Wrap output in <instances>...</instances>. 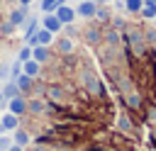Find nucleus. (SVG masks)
I'll use <instances>...</instances> for the list:
<instances>
[{"label": "nucleus", "mask_w": 156, "mask_h": 151, "mask_svg": "<svg viewBox=\"0 0 156 151\" xmlns=\"http://www.w3.org/2000/svg\"><path fill=\"white\" fill-rule=\"evenodd\" d=\"M95 17H98V19H110L112 15H110V10H105V7H100V5H98V12H95Z\"/></svg>", "instance_id": "nucleus-26"}, {"label": "nucleus", "mask_w": 156, "mask_h": 151, "mask_svg": "<svg viewBox=\"0 0 156 151\" xmlns=\"http://www.w3.org/2000/svg\"><path fill=\"white\" fill-rule=\"evenodd\" d=\"M7 151H24V146H20V144H12Z\"/></svg>", "instance_id": "nucleus-32"}, {"label": "nucleus", "mask_w": 156, "mask_h": 151, "mask_svg": "<svg viewBox=\"0 0 156 151\" xmlns=\"http://www.w3.org/2000/svg\"><path fill=\"white\" fill-rule=\"evenodd\" d=\"M54 37H56V34H51L49 29H44V27H41V29H37V32H34V34H32L27 41H29L32 46H37V44H41V46H49V44L54 41Z\"/></svg>", "instance_id": "nucleus-2"}, {"label": "nucleus", "mask_w": 156, "mask_h": 151, "mask_svg": "<svg viewBox=\"0 0 156 151\" xmlns=\"http://www.w3.org/2000/svg\"><path fill=\"white\" fill-rule=\"evenodd\" d=\"M37 24H39V19H37V17H29V19L24 22V32H22V37H24V39H29V37H32V34L39 29Z\"/></svg>", "instance_id": "nucleus-13"}, {"label": "nucleus", "mask_w": 156, "mask_h": 151, "mask_svg": "<svg viewBox=\"0 0 156 151\" xmlns=\"http://www.w3.org/2000/svg\"><path fill=\"white\" fill-rule=\"evenodd\" d=\"M54 15L61 19L63 27H66V24H73V19L78 17V15H76V7H68V5H58V7L54 10Z\"/></svg>", "instance_id": "nucleus-3"}, {"label": "nucleus", "mask_w": 156, "mask_h": 151, "mask_svg": "<svg viewBox=\"0 0 156 151\" xmlns=\"http://www.w3.org/2000/svg\"><path fill=\"white\" fill-rule=\"evenodd\" d=\"M127 100H129V107H139V102H141L136 93H129V97H127Z\"/></svg>", "instance_id": "nucleus-29"}, {"label": "nucleus", "mask_w": 156, "mask_h": 151, "mask_svg": "<svg viewBox=\"0 0 156 151\" xmlns=\"http://www.w3.org/2000/svg\"><path fill=\"white\" fill-rule=\"evenodd\" d=\"M117 122H119V129H122V132H129V129H132V122H129L124 114H119V119H117Z\"/></svg>", "instance_id": "nucleus-25"}, {"label": "nucleus", "mask_w": 156, "mask_h": 151, "mask_svg": "<svg viewBox=\"0 0 156 151\" xmlns=\"http://www.w3.org/2000/svg\"><path fill=\"white\" fill-rule=\"evenodd\" d=\"M95 12H98V2H95V0H83V2L76 7V15H78V17H83V19L95 17Z\"/></svg>", "instance_id": "nucleus-5"}, {"label": "nucleus", "mask_w": 156, "mask_h": 151, "mask_svg": "<svg viewBox=\"0 0 156 151\" xmlns=\"http://www.w3.org/2000/svg\"><path fill=\"white\" fill-rule=\"evenodd\" d=\"M2 95H5V97H15V95H20L17 83H15V80H12V83H7V85H5V90H2Z\"/></svg>", "instance_id": "nucleus-21"}, {"label": "nucleus", "mask_w": 156, "mask_h": 151, "mask_svg": "<svg viewBox=\"0 0 156 151\" xmlns=\"http://www.w3.org/2000/svg\"><path fill=\"white\" fill-rule=\"evenodd\" d=\"M12 144H20V146H27L29 144V134L24 132V129H15V136H12Z\"/></svg>", "instance_id": "nucleus-14"}, {"label": "nucleus", "mask_w": 156, "mask_h": 151, "mask_svg": "<svg viewBox=\"0 0 156 151\" xmlns=\"http://www.w3.org/2000/svg\"><path fill=\"white\" fill-rule=\"evenodd\" d=\"M58 5H66L63 0H41V12H54Z\"/></svg>", "instance_id": "nucleus-19"}, {"label": "nucleus", "mask_w": 156, "mask_h": 151, "mask_svg": "<svg viewBox=\"0 0 156 151\" xmlns=\"http://www.w3.org/2000/svg\"><path fill=\"white\" fill-rule=\"evenodd\" d=\"M29 58H32V46H22V49H20V54H17V61H22V63H24V61H29Z\"/></svg>", "instance_id": "nucleus-22"}, {"label": "nucleus", "mask_w": 156, "mask_h": 151, "mask_svg": "<svg viewBox=\"0 0 156 151\" xmlns=\"http://www.w3.org/2000/svg\"><path fill=\"white\" fill-rule=\"evenodd\" d=\"M22 73H27L29 78H37V76L41 73V63H37L34 58H29V61L22 63Z\"/></svg>", "instance_id": "nucleus-12"}, {"label": "nucleus", "mask_w": 156, "mask_h": 151, "mask_svg": "<svg viewBox=\"0 0 156 151\" xmlns=\"http://www.w3.org/2000/svg\"><path fill=\"white\" fill-rule=\"evenodd\" d=\"M127 39H129V44L141 54L144 49H146V37H144V32L141 29H134V27H129L127 29Z\"/></svg>", "instance_id": "nucleus-1"}, {"label": "nucleus", "mask_w": 156, "mask_h": 151, "mask_svg": "<svg viewBox=\"0 0 156 151\" xmlns=\"http://www.w3.org/2000/svg\"><path fill=\"white\" fill-rule=\"evenodd\" d=\"M5 2H15V0H5Z\"/></svg>", "instance_id": "nucleus-35"}, {"label": "nucleus", "mask_w": 156, "mask_h": 151, "mask_svg": "<svg viewBox=\"0 0 156 151\" xmlns=\"http://www.w3.org/2000/svg\"><path fill=\"white\" fill-rule=\"evenodd\" d=\"M141 17H146V19H154L156 17V5H151V2H144V7H141V12H139Z\"/></svg>", "instance_id": "nucleus-20"}, {"label": "nucleus", "mask_w": 156, "mask_h": 151, "mask_svg": "<svg viewBox=\"0 0 156 151\" xmlns=\"http://www.w3.org/2000/svg\"><path fill=\"white\" fill-rule=\"evenodd\" d=\"M105 39H107V44H110V46H117V41H119V34H117V29H110V32L105 34Z\"/></svg>", "instance_id": "nucleus-23"}, {"label": "nucleus", "mask_w": 156, "mask_h": 151, "mask_svg": "<svg viewBox=\"0 0 156 151\" xmlns=\"http://www.w3.org/2000/svg\"><path fill=\"white\" fill-rule=\"evenodd\" d=\"M27 19H29V10H27L24 5H20V7H15V10L10 12V22H12L15 27H22Z\"/></svg>", "instance_id": "nucleus-9"}, {"label": "nucleus", "mask_w": 156, "mask_h": 151, "mask_svg": "<svg viewBox=\"0 0 156 151\" xmlns=\"http://www.w3.org/2000/svg\"><path fill=\"white\" fill-rule=\"evenodd\" d=\"M46 107H44V102L41 100H29L27 102V112H32V114H39V112H44Z\"/></svg>", "instance_id": "nucleus-18"}, {"label": "nucleus", "mask_w": 156, "mask_h": 151, "mask_svg": "<svg viewBox=\"0 0 156 151\" xmlns=\"http://www.w3.org/2000/svg\"><path fill=\"white\" fill-rule=\"evenodd\" d=\"M20 73H22V61H15V63H12V68H10V78L15 80Z\"/></svg>", "instance_id": "nucleus-24"}, {"label": "nucleus", "mask_w": 156, "mask_h": 151, "mask_svg": "<svg viewBox=\"0 0 156 151\" xmlns=\"http://www.w3.org/2000/svg\"><path fill=\"white\" fill-rule=\"evenodd\" d=\"M7 112H12V114L22 117V114L27 112V100H24V97H20V95L10 97V102H7Z\"/></svg>", "instance_id": "nucleus-8"}, {"label": "nucleus", "mask_w": 156, "mask_h": 151, "mask_svg": "<svg viewBox=\"0 0 156 151\" xmlns=\"http://www.w3.org/2000/svg\"><path fill=\"white\" fill-rule=\"evenodd\" d=\"M49 95H51L54 100H61V97H63V90L56 88V85H51V88H49Z\"/></svg>", "instance_id": "nucleus-27"}, {"label": "nucleus", "mask_w": 156, "mask_h": 151, "mask_svg": "<svg viewBox=\"0 0 156 151\" xmlns=\"http://www.w3.org/2000/svg\"><path fill=\"white\" fill-rule=\"evenodd\" d=\"M17 2H20V5H24V7H27V5H29V2H32V0H17Z\"/></svg>", "instance_id": "nucleus-33"}, {"label": "nucleus", "mask_w": 156, "mask_h": 151, "mask_svg": "<svg viewBox=\"0 0 156 151\" xmlns=\"http://www.w3.org/2000/svg\"><path fill=\"white\" fill-rule=\"evenodd\" d=\"M15 83H17L20 90H29V88H32V78H29L27 73H20V76L15 78Z\"/></svg>", "instance_id": "nucleus-17"}, {"label": "nucleus", "mask_w": 156, "mask_h": 151, "mask_svg": "<svg viewBox=\"0 0 156 151\" xmlns=\"http://www.w3.org/2000/svg\"><path fill=\"white\" fill-rule=\"evenodd\" d=\"M141 7H144V0H124V10H127L129 15L141 12Z\"/></svg>", "instance_id": "nucleus-15"}, {"label": "nucleus", "mask_w": 156, "mask_h": 151, "mask_svg": "<svg viewBox=\"0 0 156 151\" xmlns=\"http://www.w3.org/2000/svg\"><path fill=\"white\" fill-rule=\"evenodd\" d=\"M83 37H85V41H88V44H98V41L102 39V34H100V29H95V27H90V29H85V34H83Z\"/></svg>", "instance_id": "nucleus-16"}, {"label": "nucleus", "mask_w": 156, "mask_h": 151, "mask_svg": "<svg viewBox=\"0 0 156 151\" xmlns=\"http://www.w3.org/2000/svg\"><path fill=\"white\" fill-rule=\"evenodd\" d=\"M17 127H20V117H17V114L5 112V114L0 117V134H2V132H15Z\"/></svg>", "instance_id": "nucleus-7"}, {"label": "nucleus", "mask_w": 156, "mask_h": 151, "mask_svg": "<svg viewBox=\"0 0 156 151\" xmlns=\"http://www.w3.org/2000/svg\"><path fill=\"white\" fill-rule=\"evenodd\" d=\"M56 49H58L61 54H73V51H76L73 37H58V39H56Z\"/></svg>", "instance_id": "nucleus-10"}, {"label": "nucleus", "mask_w": 156, "mask_h": 151, "mask_svg": "<svg viewBox=\"0 0 156 151\" xmlns=\"http://www.w3.org/2000/svg\"><path fill=\"white\" fill-rule=\"evenodd\" d=\"M98 5H105V2H112V0H95Z\"/></svg>", "instance_id": "nucleus-34"}, {"label": "nucleus", "mask_w": 156, "mask_h": 151, "mask_svg": "<svg viewBox=\"0 0 156 151\" xmlns=\"http://www.w3.org/2000/svg\"><path fill=\"white\" fill-rule=\"evenodd\" d=\"M10 78V68L7 66H0V80H7Z\"/></svg>", "instance_id": "nucleus-31"}, {"label": "nucleus", "mask_w": 156, "mask_h": 151, "mask_svg": "<svg viewBox=\"0 0 156 151\" xmlns=\"http://www.w3.org/2000/svg\"><path fill=\"white\" fill-rule=\"evenodd\" d=\"M12 146V139L10 136H0V151H7Z\"/></svg>", "instance_id": "nucleus-28"}, {"label": "nucleus", "mask_w": 156, "mask_h": 151, "mask_svg": "<svg viewBox=\"0 0 156 151\" xmlns=\"http://www.w3.org/2000/svg\"><path fill=\"white\" fill-rule=\"evenodd\" d=\"M41 27L44 29H49L51 34H58L61 29H63V24H61V19L54 15V12H46L44 17H41Z\"/></svg>", "instance_id": "nucleus-6"}, {"label": "nucleus", "mask_w": 156, "mask_h": 151, "mask_svg": "<svg viewBox=\"0 0 156 151\" xmlns=\"http://www.w3.org/2000/svg\"><path fill=\"white\" fill-rule=\"evenodd\" d=\"M12 29H15V24H12L10 19H7V24H2V29H0V34H5V37H7V34H12Z\"/></svg>", "instance_id": "nucleus-30"}, {"label": "nucleus", "mask_w": 156, "mask_h": 151, "mask_svg": "<svg viewBox=\"0 0 156 151\" xmlns=\"http://www.w3.org/2000/svg\"><path fill=\"white\" fill-rule=\"evenodd\" d=\"M80 80H83V85L93 93V95H98L102 88H100V80H98V76L93 73V71H80Z\"/></svg>", "instance_id": "nucleus-4"}, {"label": "nucleus", "mask_w": 156, "mask_h": 151, "mask_svg": "<svg viewBox=\"0 0 156 151\" xmlns=\"http://www.w3.org/2000/svg\"><path fill=\"white\" fill-rule=\"evenodd\" d=\"M32 58H34L37 63H46V61H49V46H41V44L32 46Z\"/></svg>", "instance_id": "nucleus-11"}]
</instances>
